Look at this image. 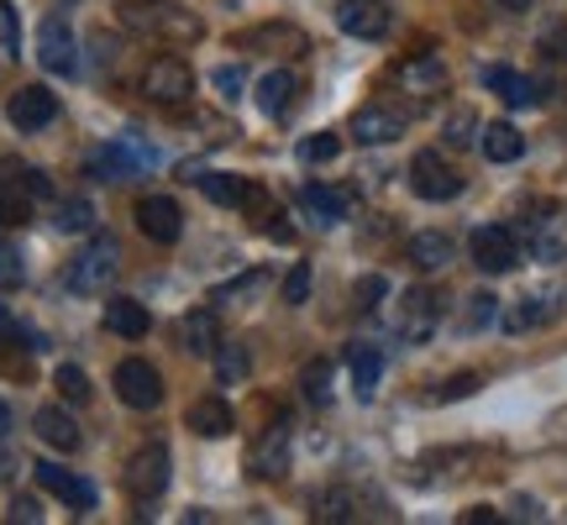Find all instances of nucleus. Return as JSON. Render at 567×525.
Segmentation results:
<instances>
[{
  "label": "nucleus",
  "mask_w": 567,
  "mask_h": 525,
  "mask_svg": "<svg viewBox=\"0 0 567 525\" xmlns=\"http://www.w3.org/2000/svg\"><path fill=\"white\" fill-rule=\"evenodd\" d=\"M116 21L126 32H142V38H158V42H200L205 32L200 17L174 6V0H122Z\"/></svg>",
  "instance_id": "nucleus-1"
},
{
  "label": "nucleus",
  "mask_w": 567,
  "mask_h": 525,
  "mask_svg": "<svg viewBox=\"0 0 567 525\" xmlns=\"http://www.w3.org/2000/svg\"><path fill=\"white\" fill-rule=\"evenodd\" d=\"M116 258H122V253H116V237H95L80 258L69 262L63 284H69L74 295H105V289L116 284Z\"/></svg>",
  "instance_id": "nucleus-2"
},
{
  "label": "nucleus",
  "mask_w": 567,
  "mask_h": 525,
  "mask_svg": "<svg viewBox=\"0 0 567 525\" xmlns=\"http://www.w3.org/2000/svg\"><path fill=\"white\" fill-rule=\"evenodd\" d=\"M189 90H195V69L184 59H174V53H163V59H153L147 69H142V95L158 105H184L189 101Z\"/></svg>",
  "instance_id": "nucleus-3"
},
{
  "label": "nucleus",
  "mask_w": 567,
  "mask_h": 525,
  "mask_svg": "<svg viewBox=\"0 0 567 525\" xmlns=\"http://www.w3.org/2000/svg\"><path fill=\"white\" fill-rule=\"evenodd\" d=\"M122 484H126V494H132L137 505H153L163 488H168V452H163V446H142L137 457L126 463Z\"/></svg>",
  "instance_id": "nucleus-4"
},
{
  "label": "nucleus",
  "mask_w": 567,
  "mask_h": 525,
  "mask_svg": "<svg viewBox=\"0 0 567 525\" xmlns=\"http://www.w3.org/2000/svg\"><path fill=\"white\" fill-rule=\"evenodd\" d=\"M467 253H473V262H478L484 274H509V268L520 262V243H515L509 226H478V231L467 237Z\"/></svg>",
  "instance_id": "nucleus-5"
},
{
  "label": "nucleus",
  "mask_w": 567,
  "mask_h": 525,
  "mask_svg": "<svg viewBox=\"0 0 567 525\" xmlns=\"http://www.w3.org/2000/svg\"><path fill=\"white\" fill-rule=\"evenodd\" d=\"M6 116H11V126H17V132H42V126L59 122V95H53L48 84H27V90H17V95H11Z\"/></svg>",
  "instance_id": "nucleus-6"
},
{
  "label": "nucleus",
  "mask_w": 567,
  "mask_h": 525,
  "mask_svg": "<svg viewBox=\"0 0 567 525\" xmlns=\"http://www.w3.org/2000/svg\"><path fill=\"white\" fill-rule=\"evenodd\" d=\"M116 394H122L132 410H153V404L163 400L158 368L147 363V358H126V363H116Z\"/></svg>",
  "instance_id": "nucleus-7"
},
{
  "label": "nucleus",
  "mask_w": 567,
  "mask_h": 525,
  "mask_svg": "<svg viewBox=\"0 0 567 525\" xmlns=\"http://www.w3.org/2000/svg\"><path fill=\"white\" fill-rule=\"evenodd\" d=\"M38 59L48 74H74L80 69V48H74V32L63 17H48L38 27Z\"/></svg>",
  "instance_id": "nucleus-8"
},
{
  "label": "nucleus",
  "mask_w": 567,
  "mask_h": 525,
  "mask_svg": "<svg viewBox=\"0 0 567 525\" xmlns=\"http://www.w3.org/2000/svg\"><path fill=\"white\" fill-rule=\"evenodd\" d=\"M436 316H442V295L436 289H410L400 295V337L410 347H421L431 331H436Z\"/></svg>",
  "instance_id": "nucleus-9"
},
{
  "label": "nucleus",
  "mask_w": 567,
  "mask_h": 525,
  "mask_svg": "<svg viewBox=\"0 0 567 525\" xmlns=\"http://www.w3.org/2000/svg\"><path fill=\"white\" fill-rule=\"evenodd\" d=\"M137 226H142V237H153V243H179V231H184V210L179 200H168V195H142L137 200Z\"/></svg>",
  "instance_id": "nucleus-10"
},
{
  "label": "nucleus",
  "mask_w": 567,
  "mask_h": 525,
  "mask_svg": "<svg viewBox=\"0 0 567 525\" xmlns=\"http://www.w3.org/2000/svg\"><path fill=\"white\" fill-rule=\"evenodd\" d=\"M410 189H415L421 200H452V195L463 189V179L442 163V153H415V163H410Z\"/></svg>",
  "instance_id": "nucleus-11"
},
{
  "label": "nucleus",
  "mask_w": 567,
  "mask_h": 525,
  "mask_svg": "<svg viewBox=\"0 0 567 525\" xmlns=\"http://www.w3.org/2000/svg\"><path fill=\"white\" fill-rule=\"evenodd\" d=\"M405 126H410V116L400 111V105L373 101V105H363V111L352 116V137L363 142V147H379V142H394Z\"/></svg>",
  "instance_id": "nucleus-12"
},
{
  "label": "nucleus",
  "mask_w": 567,
  "mask_h": 525,
  "mask_svg": "<svg viewBox=\"0 0 567 525\" xmlns=\"http://www.w3.org/2000/svg\"><path fill=\"white\" fill-rule=\"evenodd\" d=\"M32 473H38V484L48 488V494H59L69 509H95V484L90 478H80V473H69V467H59V463H32Z\"/></svg>",
  "instance_id": "nucleus-13"
},
{
  "label": "nucleus",
  "mask_w": 567,
  "mask_h": 525,
  "mask_svg": "<svg viewBox=\"0 0 567 525\" xmlns=\"http://www.w3.org/2000/svg\"><path fill=\"white\" fill-rule=\"evenodd\" d=\"M337 27H342L347 38L379 42L389 32V6L384 0H342L337 6Z\"/></svg>",
  "instance_id": "nucleus-14"
},
{
  "label": "nucleus",
  "mask_w": 567,
  "mask_h": 525,
  "mask_svg": "<svg viewBox=\"0 0 567 525\" xmlns=\"http://www.w3.org/2000/svg\"><path fill=\"white\" fill-rule=\"evenodd\" d=\"M484 84L499 95L505 105H515V111H526V105H542V84L526 80L520 69H509V63H488L484 69Z\"/></svg>",
  "instance_id": "nucleus-15"
},
{
  "label": "nucleus",
  "mask_w": 567,
  "mask_h": 525,
  "mask_svg": "<svg viewBox=\"0 0 567 525\" xmlns=\"http://www.w3.org/2000/svg\"><path fill=\"white\" fill-rule=\"evenodd\" d=\"M184 425L195 431V436H205V442H221V436H231V425H237V415H231V404L216 400V394H205V400L189 404V415H184Z\"/></svg>",
  "instance_id": "nucleus-16"
},
{
  "label": "nucleus",
  "mask_w": 567,
  "mask_h": 525,
  "mask_svg": "<svg viewBox=\"0 0 567 525\" xmlns=\"http://www.w3.org/2000/svg\"><path fill=\"white\" fill-rule=\"evenodd\" d=\"M252 467H258V478H284V467H289V421H274L264 431V442L252 446Z\"/></svg>",
  "instance_id": "nucleus-17"
},
{
  "label": "nucleus",
  "mask_w": 567,
  "mask_h": 525,
  "mask_svg": "<svg viewBox=\"0 0 567 525\" xmlns=\"http://www.w3.org/2000/svg\"><path fill=\"white\" fill-rule=\"evenodd\" d=\"M32 431H38L48 446H59V452H74V446H80V425H74V415H69L63 404H42L38 415H32Z\"/></svg>",
  "instance_id": "nucleus-18"
},
{
  "label": "nucleus",
  "mask_w": 567,
  "mask_h": 525,
  "mask_svg": "<svg viewBox=\"0 0 567 525\" xmlns=\"http://www.w3.org/2000/svg\"><path fill=\"white\" fill-rule=\"evenodd\" d=\"M530 253L542 262L567 258V210H557V216H530Z\"/></svg>",
  "instance_id": "nucleus-19"
},
{
  "label": "nucleus",
  "mask_w": 567,
  "mask_h": 525,
  "mask_svg": "<svg viewBox=\"0 0 567 525\" xmlns=\"http://www.w3.org/2000/svg\"><path fill=\"white\" fill-rule=\"evenodd\" d=\"M478 147H484L488 163H515L526 153V132L515 122H488L484 132H478Z\"/></svg>",
  "instance_id": "nucleus-20"
},
{
  "label": "nucleus",
  "mask_w": 567,
  "mask_h": 525,
  "mask_svg": "<svg viewBox=\"0 0 567 525\" xmlns=\"http://www.w3.org/2000/svg\"><path fill=\"white\" fill-rule=\"evenodd\" d=\"M105 326H111L116 337H126V342H142V337L153 331V316H147L137 300H122V295H116V300H105Z\"/></svg>",
  "instance_id": "nucleus-21"
},
{
  "label": "nucleus",
  "mask_w": 567,
  "mask_h": 525,
  "mask_svg": "<svg viewBox=\"0 0 567 525\" xmlns=\"http://www.w3.org/2000/svg\"><path fill=\"white\" fill-rule=\"evenodd\" d=\"M551 316H557V295H526V300H515L499 316V326L505 331H530V326H547Z\"/></svg>",
  "instance_id": "nucleus-22"
},
{
  "label": "nucleus",
  "mask_w": 567,
  "mask_h": 525,
  "mask_svg": "<svg viewBox=\"0 0 567 525\" xmlns=\"http://www.w3.org/2000/svg\"><path fill=\"white\" fill-rule=\"evenodd\" d=\"M347 363H352V384H358V394L373 400V394H379V379H384V352H379L373 342H358L352 352H347Z\"/></svg>",
  "instance_id": "nucleus-23"
},
{
  "label": "nucleus",
  "mask_w": 567,
  "mask_h": 525,
  "mask_svg": "<svg viewBox=\"0 0 567 525\" xmlns=\"http://www.w3.org/2000/svg\"><path fill=\"white\" fill-rule=\"evenodd\" d=\"M300 95V80L289 74V69H268L264 84H258V105H264V116H284L289 105Z\"/></svg>",
  "instance_id": "nucleus-24"
},
{
  "label": "nucleus",
  "mask_w": 567,
  "mask_h": 525,
  "mask_svg": "<svg viewBox=\"0 0 567 525\" xmlns=\"http://www.w3.org/2000/svg\"><path fill=\"white\" fill-rule=\"evenodd\" d=\"M300 205L310 210V222H316V226H337L347 216V195H342V189H321V184H305Z\"/></svg>",
  "instance_id": "nucleus-25"
},
{
  "label": "nucleus",
  "mask_w": 567,
  "mask_h": 525,
  "mask_svg": "<svg viewBox=\"0 0 567 525\" xmlns=\"http://www.w3.org/2000/svg\"><path fill=\"white\" fill-rule=\"evenodd\" d=\"M405 258L415 262V268H425V274H431V268H446V262H452V237H446V231H415L405 247Z\"/></svg>",
  "instance_id": "nucleus-26"
},
{
  "label": "nucleus",
  "mask_w": 567,
  "mask_h": 525,
  "mask_svg": "<svg viewBox=\"0 0 567 525\" xmlns=\"http://www.w3.org/2000/svg\"><path fill=\"white\" fill-rule=\"evenodd\" d=\"M179 337H184V347H189V352H205V358H210V352L221 347V326H216V316H210V310H189V316L179 321Z\"/></svg>",
  "instance_id": "nucleus-27"
},
{
  "label": "nucleus",
  "mask_w": 567,
  "mask_h": 525,
  "mask_svg": "<svg viewBox=\"0 0 567 525\" xmlns=\"http://www.w3.org/2000/svg\"><path fill=\"white\" fill-rule=\"evenodd\" d=\"M32 222V195L21 189L17 174H0V226Z\"/></svg>",
  "instance_id": "nucleus-28"
},
{
  "label": "nucleus",
  "mask_w": 567,
  "mask_h": 525,
  "mask_svg": "<svg viewBox=\"0 0 567 525\" xmlns=\"http://www.w3.org/2000/svg\"><path fill=\"white\" fill-rule=\"evenodd\" d=\"M400 80H405L415 95H431V90H442V84H446V69L436 59H415V63H405V69H400Z\"/></svg>",
  "instance_id": "nucleus-29"
},
{
  "label": "nucleus",
  "mask_w": 567,
  "mask_h": 525,
  "mask_svg": "<svg viewBox=\"0 0 567 525\" xmlns=\"http://www.w3.org/2000/svg\"><path fill=\"white\" fill-rule=\"evenodd\" d=\"M247 48H284V53H300L305 48V38L300 32H295V27H279V21H274V27H258V32H247Z\"/></svg>",
  "instance_id": "nucleus-30"
},
{
  "label": "nucleus",
  "mask_w": 567,
  "mask_h": 525,
  "mask_svg": "<svg viewBox=\"0 0 567 525\" xmlns=\"http://www.w3.org/2000/svg\"><path fill=\"white\" fill-rule=\"evenodd\" d=\"M216 368H221V384H243L247 368H252V358H247L243 342H221L216 347Z\"/></svg>",
  "instance_id": "nucleus-31"
},
{
  "label": "nucleus",
  "mask_w": 567,
  "mask_h": 525,
  "mask_svg": "<svg viewBox=\"0 0 567 525\" xmlns=\"http://www.w3.org/2000/svg\"><path fill=\"white\" fill-rule=\"evenodd\" d=\"M53 222H59V231H95V205L80 200V195H74V200H59V216H53Z\"/></svg>",
  "instance_id": "nucleus-32"
},
{
  "label": "nucleus",
  "mask_w": 567,
  "mask_h": 525,
  "mask_svg": "<svg viewBox=\"0 0 567 525\" xmlns=\"http://www.w3.org/2000/svg\"><path fill=\"white\" fill-rule=\"evenodd\" d=\"M499 321V300L488 295V289H478V295H467V310H463V326L467 331H484V326Z\"/></svg>",
  "instance_id": "nucleus-33"
},
{
  "label": "nucleus",
  "mask_w": 567,
  "mask_h": 525,
  "mask_svg": "<svg viewBox=\"0 0 567 525\" xmlns=\"http://www.w3.org/2000/svg\"><path fill=\"white\" fill-rule=\"evenodd\" d=\"M305 400L310 404H326L331 400V363H326V358H316V363H305Z\"/></svg>",
  "instance_id": "nucleus-34"
},
{
  "label": "nucleus",
  "mask_w": 567,
  "mask_h": 525,
  "mask_svg": "<svg viewBox=\"0 0 567 525\" xmlns=\"http://www.w3.org/2000/svg\"><path fill=\"white\" fill-rule=\"evenodd\" d=\"M27 279V262H21V247L11 237H0V289H21Z\"/></svg>",
  "instance_id": "nucleus-35"
},
{
  "label": "nucleus",
  "mask_w": 567,
  "mask_h": 525,
  "mask_svg": "<svg viewBox=\"0 0 567 525\" xmlns=\"http://www.w3.org/2000/svg\"><path fill=\"white\" fill-rule=\"evenodd\" d=\"M53 384H59L63 400H74V404L90 400V379H84V368H74V363H59V373H53Z\"/></svg>",
  "instance_id": "nucleus-36"
},
{
  "label": "nucleus",
  "mask_w": 567,
  "mask_h": 525,
  "mask_svg": "<svg viewBox=\"0 0 567 525\" xmlns=\"http://www.w3.org/2000/svg\"><path fill=\"white\" fill-rule=\"evenodd\" d=\"M337 153H342V137H337V132H321V137H305L300 142V158L305 163H331Z\"/></svg>",
  "instance_id": "nucleus-37"
},
{
  "label": "nucleus",
  "mask_w": 567,
  "mask_h": 525,
  "mask_svg": "<svg viewBox=\"0 0 567 525\" xmlns=\"http://www.w3.org/2000/svg\"><path fill=\"white\" fill-rule=\"evenodd\" d=\"M210 84L221 90V101H243V90H247V74H243V63H221V69L210 74Z\"/></svg>",
  "instance_id": "nucleus-38"
},
{
  "label": "nucleus",
  "mask_w": 567,
  "mask_h": 525,
  "mask_svg": "<svg viewBox=\"0 0 567 525\" xmlns=\"http://www.w3.org/2000/svg\"><path fill=\"white\" fill-rule=\"evenodd\" d=\"M310 300V262H295L284 274V305H305Z\"/></svg>",
  "instance_id": "nucleus-39"
},
{
  "label": "nucleus",
  "mask_w": 567,
  "mask_h": 525,
  "mask_svg": "<svg viewBox=\"0 0 567 525\" xmlns=\"http://www.w3.org/2000/svg\"><path fill=\"white\" fill-rule=\"evenodd\" d=\"M0 53H11L17 59L21 53V21H17V11L0 0Z\"/></svg>",
  "instance_id": "nucleus-40"
},
{
  "label": "nucleus",
  "mask_w": 567,
  "mask_h": 525,
  "mask_svg": "<svg viewBox=\"0 0 567 525\" xmlns=\"http://www.w3.org/2000/svg\"><path fill=\"white\" fill-rule=\"evenodd\" d=\"M473 126H478V116H473V111L463 105V111H452V116H446V132H442V137L452 142V147H467V137H473Z\"/></svg>",
  "instance_id": "nucleus-41"
},
{
  "label": "nucleus",
  "mask_w": 567,
  "mask_h": 525,
  "mask_svg": "<svg viewBox=\"0 0 567 525\" xmlns=\"http://www.w3.org/2000/svg\"><path fill=\"white\" fill-rule=\"evenodd\" d=\"M352 295H358V310H373V305L389 295V279H384V274H368V279H358V289H352Z\"/></svg>",
  "instance_id": "nucleus-42"
},
{
  "label": "nucleus",
  "mask_w": 567,
  "mask_h": 525,
  "mask_svg": "<svg viewBox=\"0 0 567 525\" xmlns=\"http://www.w3.org/2000/svg\"><path fill=\"white\" fill-rule=\"evenodd\" d=\"M11 174L21 179V189H27L32 200H53V179H48L42 168H11Z\"/></svg>",
  "instance_id": "nucleus-43"
},
{
  "label": "nucleus",
  "mask_w": 567,
  "mask_h": 525,
  "mask_svg": "<svg viewBox=\"0 0 567 525\" xmlns=\"http://www.w3.org/2000/svg\"><path fill=\"white\" fill-rule=\"evenodd\" d=\"M264 284H268V274H247V279H237V284H221L216 300H243V295H258Z\"/></svg>",
  "instance_id": "nucleus-44"
},
{
  "label": "nucleus",
  "mask_w": 567,
  "mask_h": 525,
  "mask_svg": "<svg viewBox=\"0 0 567 525\" xmlns=\"http://www.w3.org/2000/svg\"><path fill=\"white\" fill-rule=\"evenodd\" d=\"M473 389H478V373H457V379H446V389H436L431 400H463Z\"/></svg>",
  "instance_id": "nucleus-45"
},
{
  "label": "nucleus",
  "mask_w": 567,
  "mask_h": 525,
  "mask_svg": "<svg viewBox=\"0 0 567 525\" xmlns=\"http://www.w3.org/2000/svg\"><path fill=\"white\" fill-rule=\"evenodd\" d=\"M352 500H347V494H321V509H316V515H321V521H347V515H352Z\"/></svg>",
  "instance_id": "nucleus-46"
},
{
  "label": "nucleus",
  "mask_w": 567,
  "mask_h": 525,
  "mask_svg": "<svg viewBox=\"0 0 567 525\" xmlns=\"http://www.w3.org/2000/svg\"><path fill=\"white\" fill-rule=\"evenodd\" d=\"M6 521H42V509H38V500H17V505L6 509Z\"/></svg>",
  "instance_id": "nucleus-47"
},
{
  "label": "nucleus",
  "mask_w": 567,
  "mask_h": 525,
  "mask_svg": "<svg viewBox=\"0 0 567 525\" xmlns=\"http://www.w3.org/2000/svg\"><path fill=\"white\" fill-rule=\"evenodd\" d=\"M463 521H467V525H494V521H499V515H494V509H488V505H473V509H467V515H463Z\"/></svg>",
  "instance_id": "nucleus-48"
},
{
  "label": "nucleus",
  "mask_w": 567,
  "mask_h": 525,
  "mask_svg": "<svg viewBox=\"0 0 567 525\" xmlns=\"http://www.w3.org/2000/svg\"><path fill=\"white\" fill-rule=\"evenodd\" d=\"M515 521H542V505L536 500H515Z\"/></svg>",
  "instance_id": "nucleus-49"
},
{
  "label": "nucleus",
  "mask_w": 567,
  "mask_h": 525,
  "mask_svg": "<svg viewBox=\"0 0 567 525\" xmlns=\"http://www.w3.org/2000/svg\"><path fill=\"white\" fill-rule=\"evenodd\" d=\"M6 431H11V404L0 400V436H6Z\"/></svg>",
  "instance_id": "nucleus-50"
},
{
  "label": "nucleus",
  "mask_w": 567,
  "mask_h": 525,
  "mask_svg": "<svg viewBox=\"0 0 567 525\" xmlns=\"http://www.w3.org/2000/svg\"><path fill=\"white\" fill-rule=\"evenodd\" d=\"M494 6H505V11H526L530 0H494Z\"/></svg>",
  "instance_id": "nucleus-51"
},
{
  "label": "nucleus",
  "mask_w": 567,
  "mask_h": 525,
  "mask_svg": "<svg viewBox=\"0 0 567 525\" xmlns=\"http://www.w3.org/2000/svg\"><path fill=\"white\" fill-rule=\"evenodd\" d=\"M11 467H17V463H11V457L0 452V478H11Z\"/></svg>",
  "instance_id": "nucleus-52"
}]
</instances>
